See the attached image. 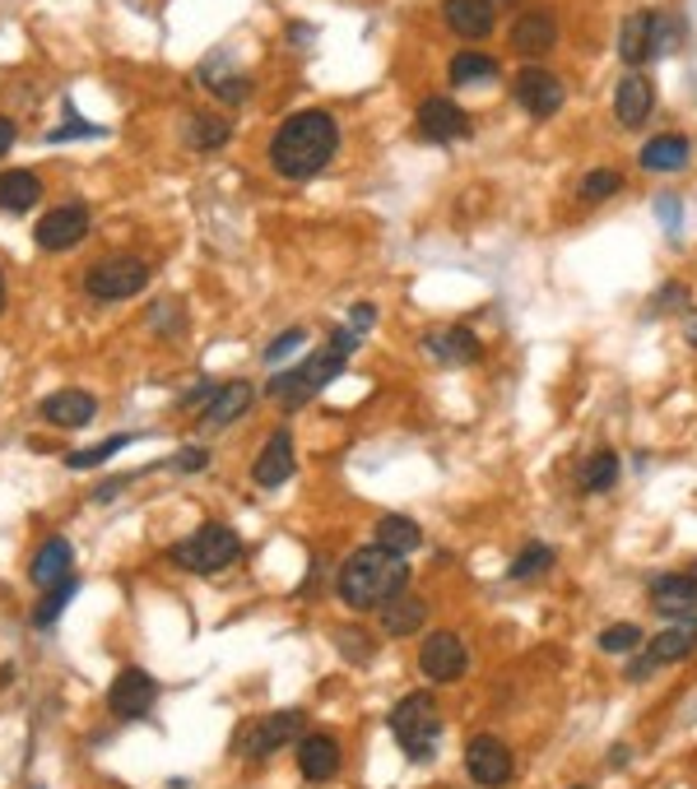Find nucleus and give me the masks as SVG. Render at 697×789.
Returning <instances> with one entry per match:
<instances>
[{
  "label": "nucleus",
  "instance_id": "nucleus-19",
  "mask_svg": "<svg viewBox=\"0 0 697 789\" xmlns=\"http://www.w3.org/2000/svg\"><path fill=\"white\" fill-rule=\"evenodd\" d=\"M93 413H98V400L89 390H57L42 400V418L57 428H84L93 423Z\"/></svg>",
  "mask_w": 697,
  "mask_h": 789
},
{
  "label": "nucleus",
  "instance_id": "nucleus-43",
  "mask_svg": "<svg viewBox=\"0 0 697 789\" xmlns=\"http://www.w3.org/2000/svg\"><path fill=\"white\" fill-rule=\"evenodd\" d=\"M372 321H377V307H372V302H358V307L349 311V330H354V334L372 330Z\"/></svg>",
  "mask_w": 697,
  "mask_h": 789
},
{
  "label": "nucleus",
  "instance_id": "nucleus-27",
  "mask_svg": "<svg viewBox=\"0 0 697 789\" xmlns=\"http://www.w3.org/2000/svg\"><path fill=\"white\" fill-rule=\"evenodd\" d=\"M251 386L247 381H232V386H219V394H215V400H210V409H205L200 413V428L205 432H219V428H228L232 423V418H238L247 405H251Z\"/></svg>",
  "mask_w": 697,
  "mask_h": 789
},
{
  "label": "nucleus",
  "instance_id": "nucleus-16",
  "mask_svg": "<svg viewBox=\"0 0 697 789\" xmlns=\"http://www.w3.org/2000/svg\"><path fill=\"white\" fill-rule=\"evenodd\" d=\"M302 725H307L302 710H275V716H266L261 725L251 729L247 752H251V757H270V752H279L289 739H298V729H302Z\"/></svg>",
  "mask_w": 697,
  "mask_h": 789
},
{
  "label": "nucleus",
  "instance_id": "nucleus-33",
  "mask_svg": "<svg viewBox=\"0 0 697 789\" xmlns=\"http://www.w3.org/2000/svg\"><path fill=\"white\" fill-rule=\"evenodd\" d=\"M136 441V432H117V437H108V441H93V446H84V451H70L66 456V465L70 469H93V465H108L121 446H131Z\"/></svg>",
  "mask_w": 697,
  "mask_h": 789
},
{
  "label": "nucleus",
  "instance_id": "nucleus-46",
  "mask_svg": "<svg viewBox=\"0 0 697 789\" xmlns=\"http://www.w3.org/2000/svg\"><path fill=\"white\" fill-rule=\"evenodd\" d=\"M656 214H665V223L675 228L679 223V200L675 196H665V200H656Z\"/></svg>",
  "mask_w": 697,
  "mask_h": 789
},
{
  "label": "nucleus",
  "instance_id": "nucleus-32",
  "mask_svg": "<svg viewBox=\"0 0 697 789\" xmlns=\"http://www.w3.org/2000/svg\"><path fill=\"white\" fill-rule=\"evenodd\" d=\"M618 469H624V465H618L614 451H596V456L581 465V488H586V492H609V488L618 483Z\"/></svg>",
  "mask_w": 697,
  "mask_h": 789
},
{
  "label": "nucleus",
  "instance_id": "nucleus-42",
  "mask_svg": "<svg viewBox=\"0 0 697 789\" xmlns=\"http://www.w3.org/2000/svg\"><path fill=\"white\" fill-rule=\"evenodd\" d=\"M172 311H182V307H177V302H159V307L149 311V321H153V330H159V334H172V330H182V321H168Z\"/></svg>",
  "mask_w": 697,
  "mask_h": 789
},
{
  "label": "nucleus",
  "instance_id": "nucleus-8",
  "mask_svg": "<svg viewBox=\"0 0 697 789\" xmlns=\"http://www.w3.org/2000/svg\"><path fill=\"white\" fill-rule=\"evenodd\" d=\"M419 669L428 682H456L465 669H470V650L456 631H432L419 646Z\"/></svg>",
  "mask_w": 697,
  "mask_h": 789
},
{
  "label": "nucleus",
  "instance_id": "nucleus-26",
  "mask_svg": "<svg viewBox=\"0 0 697 789\" xmlns=\"http://www.w3.org/2000/svg\"><path fill=\"white\" fill-rule=\"evenodd\" d=\"M688 153H693V144H688V136H656L651 144H641V153H637V163L647 168V172H679L684 163H688Z\"/></svg>",
  "mask_w": 697,
  "mask_h": 789
},
{
  "label": "nucleus",
  "instance_id": "nucleus-30",
  "mask_svg": "<svg viewBox=\"0 0 697 789\" xmlns=\"http://www.w3.org/2000/svg\"><path fill=\"white\" fill-rule=\"evenodd\" d=\"M554 567V548L549 543H526L521 552L511 558V567H507V581H516V586H530V581H539Z\"/></svg>",
  "mask_w": 697,
  "mask_h": 789
},
{
  "label": "nucleus",
  "instance_id": "nucleus-1",
  "mask_svg": "<svg viewBox=\"0 0 697 789\" xmlns=\"http://www.w3.org/2000/svg\"><path fill=\"white\" fill-rule=\"evenodd\" d=\"M335 149H340V126H335V117L321 108H307V112H293L289 121H279V130L270 136V163L279 177L307 181L330 163Z\"/></svg>",
  "mask_w": 697,
  "mask_h": 789
},
{
  "label": "nucleus",
  "instance_id": "nucleus-38",
  "mask_svg": "<svg viewBox=\"0 0 697 789\" xmlns=\"http://www.w3.org/2000/svg\"><path fill=\"white\" fill-rule=\"evenodd\" d=\"M618 187H624V177H618L614 168H596L581 181V200H609Z\"/></svg>",
  "mask_w": 697,
  "mask_h": 789
},
{
  "label": "nucleus",
  "instance_id": "nucleus-48",
  "mask_svg": "<svg viewBox=\"0 0 697 789\" xmlns=\"http://www.w3.org/2000/svg\"><path fill=\"white\" fill-rule=\"evenodd\" d=\"M0 307H6V274H0Z\"/></svg>",
  "mask_w": 697,
  "mask_h": 789
},
{
  "label": "nucleus",
  "instance_id": "nucleus-5",
  "mask_svg": "<svg viewBox=\"0 0 697 789\" xmlns=\"http://www.w3.org/2000/svg\"><path fill=\"white\" fill-rule=\"evenodd\" d=\"M238 558H242V539L232 535L228 525H200L191 539H182L172 548V562L196 571V576H215V571L232 567Z\"/></svg>",
  "mask_w": 697,
  "mask_h": 789
},
{
  "label": "nucleus",
  "instance_id": "nucleus-11",
  "mask_svg": "<svg viewBox=\"0 0 697 789\" xmlns=\"http://www.w3.org/2000/svg\"><path fill=\"white\" fill-rule=\"evenodd\" d=\"M89 232V209L84 204H61V209H47L38 219L33 237L42 251H66V247H80Z\"/></svg>",
  "mask_w": 697,
  "mask_h": 789
},
{
  "label": "nucleus",
  "instance_id": "nucleus-35",
  "mask_svg": "<svg viewBox=\"0 0 697 789\" xmlns=\"http://www.w3.org/2000/svg\"><path fill=\"white\" fill-rule=\"evenodd\" d=\"M74 590H80V581H74V576H66L61 586H51V590H47V599L33 609V622H38V627H51V622H57V618L66 613V603L74 599Z\"/></svg>",
  "mask_w": 697,
  "mask_h": 789
},
{
  "label": "nucleus",
  "instance_id": "nucleus-39",
  "mask_svg": "<svg viewBox=\"0 0 697 789\" xmlns=\"http://www.w3.org/2000/svg\"><path fill=\"white\" fill-rule=\"evenodd\" d=\"M302 339H307V330H298V326H293V330H283V334H275V339H270V349H266V362H270V367L283 362L293 349H302Z\"/></svg>",
  "mask_w": 697,
  "mask_h": 789
},
{
  "label": "nucleus",
  "instance_id": "nucleus-9",
  "mask_svg": "<svg viewBox=\"0 0 697 789\" xmlns=\"http://www.w3.org/2000/svg\"><path fill=\"white\" fill-rule=\"evenodd\" d=\"M159 701V682H153L145 669H121L112 678V688H108V710L117 720H140L149 716V706Z\"/></svg>",
  "mask_w": 697,
  "mask_h": 789
},
{
  "label": "nucleus",
  "instance_id": "nucleus-7",
  "mask_svg": "<svg viewBox=\"0 0 697 789\" xmlns=\"http://www.w3.org/2000/svg\"><path fill=\"white\" fill-rule=\"evenodd\" d=\"M465 771H470V780L484 785V789H502L516 771L511 748L502 739H494V733H479V739L465 743Z\"/></svg>",
  "mask_w": 697,
  "mask_h": 789
},
{
  "label": "nucleus",
  "instance_id": "nucleus-22",
  "mask_svg": "<svg viewBox=\"0 0 697 789\" xmlns=\"http://www.w3.org/2000/svg\"><path fill=\"white\" fill-rule=\"evenodd\" d=\"M447 29L456 38H488L494 33V0H447Z\"/></svg>",
  "mask_w": 697,
  "mask_h": 789
},
{
  "label": "nucleus",
  "instance_id": "nucleus-31",
  "mask_svg": "<svg viewBox=\"0 0 697 789\" xmlns=\"http://www.w3.org/2000/svg\"><path fill=\"white\" fill-rule=\"evenodd\" d=\"M498 79V61L488 51H456L451 57V84H484Z\"/></svg>",
  "mask_w": 697,
  "mask_h": 789
},
{
  "label": "nucleus",
  "instance_id": "nucleus-41",
  "mask_svg": "<svg viewBox=\"0 0 697 789\" xmlns=\"http://www.w3.org/2000/svg\"><path fill=\"white\" fill-rule=\"evenodd\" d=\"M205 465H210V451H205V446H187V451L172 456V469H177V473H200Z\"/></svg>",
  "mask_w": 697,
  "mask_h": 789
},
{
  "label": "nucleus",
  "instance_id": "nucleus-23",
  "mask_svg": "<svg viewBox=\"0 0 697 789\" xmlns=\"http://www.w3.org/2000/svg\"><path fill=\"white\" fill-rule=\"evenodd\" d=\"M697 650V618H679L675 627H665L647 650V665H684Z\"/></svg>",
  "mask_w": 697,
  "mask_h": 789
},
{
  "label": "nucleus",
  "instance_id": "nucleus-4",
  "mask_svg": "<svg viewBox=\"0 0 697 789\" xmlns=\"http://www.w3.org/2000/svg\"><path fill=\"white\" fill-rule=\"evenodd\" d=\"M391 733L409 761H432L437 739H442V716H437L432 692H409L396 710H391Z\"/></svg>",
  "mask_w": 697,
  "mask_h": 789
},
{
  "label": "nucleus",
  "instance_id": "nucleus-40",
  "mask_svg": "<svg viewBox=\"0 0 697 789\" xmlns=\"http://www.w3.org/2000/svg\"><path fill=\"white\" fill-rule=\"evenodd\" d=\"M93 136H108V130H102V126H89V121H66V126H57V130H51V136L47 140H93Z\"/></svg>",
  "mask_w": 697,
  "mask_h": 789
},
{
  "label": "nucleus",
  "instance_id": "nucleus-34",
  "mask_svg": "<svg viewBox=\"0 0 697 789\" xmlns=\"http://www.w3.org/2000/svg\"><path fill=\"white\" fill-rule=\"evenodd\" d=\"M200 79H205V84H210V89H215L223 102H242V98L251 93V84H247V79H242V74H223V66H215V57L200 66Z\"/></svg>",
  "mask_w": 697,
  "mask_h": 789
},
{
  "label": "nucleus",
  "instance_id": "nucleus-29",
  "mask_svg": "<svg viewBox=\"0 0 697 789\" xmlns=\"http://www.w3.org/2000/svg\"><path fill=\"white\" fill-rule=\"evenodd\" d=\"M377 543L381 548H391V552H415V548H424V530L409 516H381L377 520Z\"/></svg>",
  "mask_w": 697,
  "mask_h": 789
},
{
  "label": "nucleus",
  "instance_id": "nucleus-10",
  "mask_svg": "<svg viewBox=\"0 0 697 789\" xmlns=\"http://www.w3.org/2000/svg\"><path fill=\"white\" fill-rule=\"evenodd\" d=\"M511 93H516V102L535 117V121H549L558 108H562V79L558 74H549V70H539V66H526L521 74H516V84H511Z\"/></svg>",
  "mask_w": 697,
  "mask_h": 789
},
{
  "label": "nucleus",
  "instance_id": "nucleus-2",
  "mask_svg": "<svg viewBox=\"0 0 697 789\" xmlns=\"http://www.w3.org/2000/svg\"><path fill=\"white\" fill-rule=\"evenodd\" d=\"M335 590H340V599L349 603L354 613L381 609L386 599H396V595L409 590V567H405L400 552L381 548V543H368V548H358V552L345 558Z\"/></svg>",
  "mask_w": 697,
  "mask_h": 789
},
{
  "label": "nucleus",
  "instance_id": "nucleus-15",
  "mask_svg": "<svg viewBox=\"0 0 697 789\" xmlns=\"http://www.w3.org/2000/svg\"><path fill=\"white\" fill-rule=\"evenodd\" d=\"M289 473H293V437H289V428H275L266 451L251 465V479L261 488H279V483H289Z\"/></svg>",
  "mask_w": 697,
  "mask_h": 789
},
{
  "label": "nucleus",
  "instance_id": "nucleus-6",
  "mask_svg": "<svg viewBox=\"0 0 697 789\" xmlns=\"http://www.w3.org/2000/svg\"><path fill=\"white\" fill-rule=\"evenodd\" d=\"M149 283V266L136 256H108L84 274V288L98 302H121V298H136L140 288Z\"/></svg>",
  "mask_w": 697,
  "mask_h": 789
},
{
  "label": "nucleus",
  "instance_id": "nucleus-24",
  "mask_svg": "<svg viewBox=\"0 0 697 789\" xmlns=\"http://www.w3.org/2000/svg\"><path fill=\"white\" fill-rule=\"evenodd\" d=\"M424 618H428V603L409 590L381 603V631L386 637H415V631L424 627Z\"/></svg>",
  "mask_w": 697,
  "mask_h": 789
},
{
  "label": "nucleus",
  "instance_id": "nucleus-25",
  "mask_svg": "<svg viewBox=\"0 0 697 789\" xmlns=\"http://www.w3.org/2000/svg\"><path fill=\"white\" fill-rule=\"evenodd\" d=\"M70 562H74V548H70L66 539H47V543L38 548L33 567H29L33 586H38V590H51V586H61L66 576H70Z\"/></svg>",
  "mask_w": 697,
  "mask_h": 789
},
{
  "label": "nucleus",
  "instance_id": "nucleus-3",
  "mask_svg": "<svg viewBox=\"0 0 697 789\" xmlns=\"http://www.w3.org/2000/svg\"><path fill=\"white\" fill-rule=\"evenodd\" d=\"M354 344H358V334H354V330H335V334H330V344H326L321 353L302 358V362L293 367V372H279V377L266 386V394H270V400H279L283 409L307 405L312 394H321L335 377L345 372V362H349Z\"/></svg>",
  "mask_w": 697,
  "mask_h": 789
},
{
  "label": "nucleus",
  "instance_id": "nucleus-17",
  "mask_svg": "<svg viewBox=\"0 0 697 789\" xmlns=\"http://www.w3.org/2000/svg\"><path fill=\"white\" fill-rule=\"evenodd\" d=\"M651 102H656V89H651V79L647 74H624L618 79V89H614V117L624 121V126H641L651 117Z\"/></svg>",
  "mask_w": 697,
  "mask_h": 789
},
{
  "label": "nucleus",
  "instance_id": "nucleus-49",
  "mask_svg": "<svg viewBox=\"0 0 697 789\" xmlns=\"http://www.w3.org/2000/svg\"><path fill=\"white\" fill-rule=\"evenodd\" d=\"M577 789H586V785H577Z\"/></svg>",
  "mask_w": 697,
  "mask_h": 789
},
{
  "label": "nucleus",
  "instance_id": "nucleus-47",
  "mask_svg": "<svg viewBox=\"0 0 697 789\" xmlns=\"http://www.w3.org/2000/svg\"><path fill=\"white\" fill-rule=\"evenodd\" d=\"M14 149V121L10 117H0V158H6Z\"/></svg>",
  "mask_w": 697,
  "mask_h": 789
},
{
  "label": "nucleus",
  "instance_id": "nucleus-28",
  "mask_svg": "<svg viewBox=\"0 0 697 789\" xmlns=\"http://www.w3.org/2000/svg\"><path fill=\"white\" fill-rule=\"evenodd\" d=\"M42 200V181L29 168H14V172H0V209L10 214H29V209Z\"/></svg>",
  "mask_w": 697,
  "mask_h": 789
},
{
  "label": "nucleus",
  "instance_id": "nucleus-36",
  "mask_svg": "<svg viewBox=\"0 0 697 789\" xmlns=\"http://www.w3.org/2000/svg\"><path fill=\"white\" fill-rule=\"evenodd\" d=\"M187 140L196 149H223L228 144V121H219V117H191L187 121Z\"/></svg>",
  "mask_w": 697,
  "mask_h": 789
},
{
  "label": "nucleus",
  "instance_id": "nucleus-21",
  "mask_svg": "<svg viewBox=\"0 0 697 789\" xmlns=\"http://www.w3.org/2000/svg\"><path fill=\"white\" fill-rule=\"evenodd\" d=\"M651 599H656V609L669 613V618L697 613V576H679V571L656 576V581H651Z\"/></svg>",
  "mask_w": 697,
  "mask_h": 789
},
{
  "label": "nucleus",
  "instance_id": "nucleus-37",
  "mask_svg": "<svg viewBox=\"0 0 697 789\" xmlns=\"http://www.w3.org/2000/svg\"><path fill=\"white\" fill-rule=\"evenodd\" d=\"M637 641H641V627H633V622H618V627L600 631V650L605 655H628V650H637Z\"/></svg>",
  "mask_w": 697,
  "mask_h": 789
},
{
  "label": "nucleus",
  "instance_id": "nucleus-44",
  "mask_svg": "<svg viewBox=\"0 0 697 789\" xmlns=\"http://www.w3.org/2000/svg\"><path fill=\"white\" fill-rule=\"evenodd\" d=\"M215 394H219V386L215 381H200L191 394H182V400H177V405H182V409H196V405H205V400H215Z\"/></svg>",
  "mask_w": 697,
  "mask_h": 789
},
{
  "label": "nucleus",
  "instance_id": "nucleus-18",
  "mask_svg": "<svg viewBox=\"0 0 697 789\" xmlns=\"http://www.w3.org/2000/svg\"><path fill=\"white\" fill-rule=\"evenodd\" d=\"M298 771L312 785L335 780V771H340V743L326 739V733H307V739L298 743Z\"/></svg>",
  "mask_w": 697,
  "mask_h": 789
},
{
  "label": "nucleus",
  "instance_id": "nucleus-45",
  "mask_svg": "<svg viewBox=\"0 0 697 789\" xmlns=\"http://www.w3.org/2000/svg\"><path fill=\"white\" fill-rule=\"evenodd\" d=\"M126 483H131V479H112V483H102V488H93V502L102 507V502H112V497L126 488Z\"/></svg>",
  "mask_w": 697,
  "mask_h": 789
},
{
  "label": "nucleus",
  "instance_id": "nucleus-13",
  "mask_svg": "<svg viewBox=\"0 0 697 789\" xmlns=\"http://www.w3.org/2000/svg\"><path fill=\"white\" fill-rule=\"evenodd\" d=\"M424 353H428L432 362H442V367H470V362H479L484 344H479L475 330L447 326V330H437V334L424 339Z\"/></svg>",
  "mask_w": 697,
  "mask_h": 789
},
{
  "label": "nucleus",
  "instance_id": "nucleus-20",
  "mask_svg": "<svg viewBox=\"0 0 697 789\" xmlns=\"http://www.w3.org/2000/svg\"><path fill=\"white\" fill-rule=\"evenodd\" d=\"M554 42H558V23L545 10H530L511 23V51H521V57H545Z\"/></svg>",
  "mask_w": 697,
  "mask_h": 789
},
{
  "label": "nucleus",
  "instance_id": "nucleus-12",
  "mask_svg": "<svg viewBox=\"0 0 697 789\" xmlns=\"http://www.w3.org/2000/svg\"><path fill=\"white\" fill-rule=\"evenodd\" d=\"M419 136L432 144H456L470 136V117H465L451 98H428L419 108Z\"/></svg>",
  "mask_w": 697,
  "mask_h": 789
},
{
  "label": "nucleus",
  "instance_id": "nucleus-14",
  "mask_svg": "<svg viewBox=\"0 0 697 789\" xmlns=\"http://www.w3.org/2000/svg\"><path fill=\"white\" fill-rule=\"evenodd\" d=\"M656 23H660V14H651V10L628 14L624 29H618V61H624V66H647L656 57Z\"/></svg>",
  "mask_w": 697,
  "mask_h": 789
}]
</instances>
